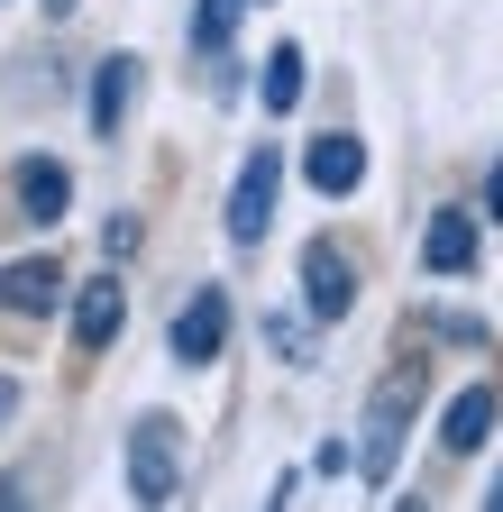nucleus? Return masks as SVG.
Returning <instances> with one entry per match:
<instances>
[{
    "label": "nucleus",
    "mask_w": 503,
    "mask_h": 512,
    "mask_svg": "<svg viewBox=\"0 0 503 512\" xmlns=\"http://www.w3.org/2000/svg\"><path fill=\"white\" fill-rule=\"evenodd\" d=\"M421 394H430L421 348H412V357H394L385 375H375V394H366V430H357V476H366V485H394L403 439H412V421H421Z\"/></svg>",
    "instance_id": "obj_1"
},
{
    "label": "nucleus",
    "mask_w": 503,
    "mask_h": 512,
    "mask_svg": "<svg viewBox=\"0 0 503 512\" xmlns=\"http://www.w3.org/2000/svg\"><path fill=\"white\" fill-rule=\"evenodd\" d=\"M183 467H193L183 421H174V412H138V421H129V503L165 512V503L183 494Z\"/></svg>",
    "instance_id": "obj_2"
},
{
    "label": "nucleus",
    "mask_w": 503,
    "mask_h": 512,
    "mask_svg": "<svg viewBox=\"0 0 503 512\" xmlns=\"http://www.w3.org/2000/svg\"><path fill=\"white\" fill-rule=\"evenodd\" d=\"M275 192H284V147H275V138H257V147L238 156L229 202H220V229H229V247H257V238L275 229Z\"/></svg>",
    "instance_id": "obj_3"
},
{
    "label": "nucleus",
    "mask_w": 503,
    "mask_h": 512,
    "mask_svg": "<svg viewBox=\"0 0 503 512\" xmlns=\"http://www.w3.org/2000/svg\"><path fill=\"white\" fill-rule=\"evenodd\" d=\"M302 311L321 320V330L357 311V256H348L339 238H311V247H302Z\"/></svg>",
    "instance_id": "obj_4"
},
{
    "label": "nucleus",
    "mask_w": 503,
    "mask_h": 512,
    "mask_svg": "<svg viewBox=\"0 0 503 512\" xmlns=\"http://www.w3.org/2000/svg\"><path fill=\"white\" fill-rule=\"evenodd\" d=\"M138 83H147V64H138V55H101V64H92V83H83V119H92V138H101V147L129 128Z\"/></svg>",
    "instance_id": "obj_5"
},
{
    "label": "nucleus",
    "mask_w": 503,
    "mask_h": 512,
    "mask_svg": "<svg viewBox=\"0 0 503 512\" xmlns=\"http://www.w3.org/2000/svg\"><path fill=\"white\" fill-rule=\"evenodd\" d=\"M476 256H485V229H476V211L467 202H439L430 211V229H421V275H476Z\"/></svg>",
    "instance_id": "obj_6"
},
{
    "label": "nucleus",
    "mask_w": 503,
    "mask_h": 512,
    "mask_svg": "<svg viewBox=\"0 0 503 512\" xmlns=\"http://www.w3.org/2000/svg\"><path fill=\"white\" fill-rule=\"evenodd\" d=\"M165 348H174V366H211L229 348V284H202L193 302H183L174 330H165Z\"/></svg>",
    "instance_id": "obj_7"
},
{
    "label": "nucleus",
    "mask_w": 503,
    "mask_h": 512,
    "mask_svg": "<svg viewBox=\"0 0 503 512\" xmlns=\"http://www.w3.org/2000/svg\"><path fill=\"white\" fill-rule=\"evenodd\" d=\"M55 302H65V256H10L0 266V320H46Z\"/></svg>",
    "instance_id": "obj_8"
},
{
    "label": "nucleus",
    "mask_w": 503,
    "mask_h": 512,
    "mask_svg": "<svg viewBox=\"0 0 503 512\" xmlns=\"http://www.w3.org/2000/svg\"><path fill=\"white\" fill-rule=\"evenodd\" d=\"M10 211L37 220V229L65 220V211H74V174H65V156H19V165H10Z\"/></svg>",
    "instance_id": "obj_9"
},
{
    "label": "nucleus",
    "mask_w": 503,
    "mask_h": 512,
    "mask_svg": "<svg viewBox=\"0 0 503 512\" xmlns=\"http://www.w3.org/2000/svg\"><path fill=\"white\" fill-rule=\"evenodd\" d=\"M302 183L321 192V202H348V192L366 183V138L357 128H321V138L302 147Z\"/></svg>",
    "instance_id": "obj_10"
},
{
    "label": "nucleus",
    "mask_w": 503,
    "mask_h": 512,
    "mask_svg": "<svg viewBox=\"0 0 503 512\" xmlns=\"http://www.w3.org/2000/svg\"><path fill=\"white\" fill-rule=\"evenodd\" d=\"M119 330H129V284H119V275H83V293H74V348L101 357V348H119Z\"/></svg>",
    "instance_id": "obj_11"
},
{
    "label": "nucleus",
    "mask_w": 503,
    "mask_h": 512,
    "mask_svg": "<svg viewBox=\"0 0 503 512\" xmlns=\"http://www.w3.org/2000/svg\"><path fill=\"white\" fill-rule=\"evenodd\" d=\"M494 421H503V394H494V384L449 394V412H439V458H476V448L494 439Z\"/></svg>",
    "instance_id": "obj_12"
},
{
    "label": "nucleus",
    "mask_w": 503,
    "mask_h": 512,
    "mask_svg": "<svg viewBox=\"0 0 503 512\" xmlns=\"http://www.w3.org/2000/svg\"><path fill=\"white\" fill-rule=\"evenodd\" d=\"M302 83H311V64H302V46H266V83H257L266 119H293V110H302Z\"/></svg>",
    "instance_id": "obj_13"
},
{
    "label": "nucleus",
    "mask_w": 503,
    "mask_h": 512,
    "mask_svg": "<svg viewBox=\"0 0 503 512\" xmlns=\"http://www.w3.org/2000/svg\"><path fill=\"white\" fill-rule=\"evenodd\" d=\"M247 10H257V0H202V10H193V55H229V37H238Z\"/></svg>",
    "instance_id": "obj_14"
},
{
    "label": "nucleus",
    "mask_w": 503,
    "mask_h": 512,
    "mask_svg": "<svg viewBox=\"0 0 503 512\" xmlns=\"http://www.w3.org/2000/svg\"><path fill=\"white\" fill-rule=\"evenodd\" d=\"M311 330H321L311 311H266V348H275L284 366H311V357H321V348H311Z\"/></svg>",
    "instance_id": "obj_15"
},
{
    "label": "nucleus",
    "mask_w": 503,
    "mask_h": 512,
    "mask_svg": "<svg viewBox=\"0 0 503 512\" xmlns=\"http://www.w3.org/2000/svg\"><path fill=\"white\" fill-rule=\"evenodd\" d=\"M421 330H439V339H458V348H485V339H494V330H485L476 311H421Z\"/></svg>",
    "instance_id": "obj_16"
},
{
    "label": "nucleus",
    "mask_w": 503,
    "mask_h": 512,
    "mask_svg": "<svg viewBox=\"0 0 503 512\" xmlns=\"http://www.w3.org/2000/svg\"><path fill=\"white\" fill-rule=\"evenodd\" d=\"M485 220H503V156L485 165Z\"/></svg>",
    "instance_id": "obj_17"
},
{
    "label": "nucleus",
    "mask_w": 503,
    "mask_h": 512,
    "mask_svg": "<svg viewBox=\"0 0 503 512\" xmlns=\"http://www.w3.org/2000/svg\"><path fill=\"white\" fill-rule=\"evenodd\" d=\"M0 421H19V375H0Z\"/></svg>",
    "instance_id": "obj_18"
},
{
    "label": "nucleus",
    "mask_w": 503,
    "mask_h": 512,
    "mask_svg": "<svg viewBox=\"0 0 503 512\" xmlns=\"http://www.w3.org/2000/svg\"><path fill=\"white\" fill-rule=\"evenodd\" d=\"M74 10H83V0H46V19H74Z\"/></svg>",
    "instance_id": "obj_19"
},
{
    "label": "nucleus",
    "mask_w": 503,
    "mask_h": 512,
    "mask_svg": "<svg viewBox=\"0 0 503 512\" xmlns=\"http://www.w3.org/2000/svg\"><path fill=\"white\" fill-rule=\"evenodd\" d=\"M485 503H494V512H503V476H494V494H485Z\"/></svg>",
    "instance_id": "obj_20"
}]
</instances>
